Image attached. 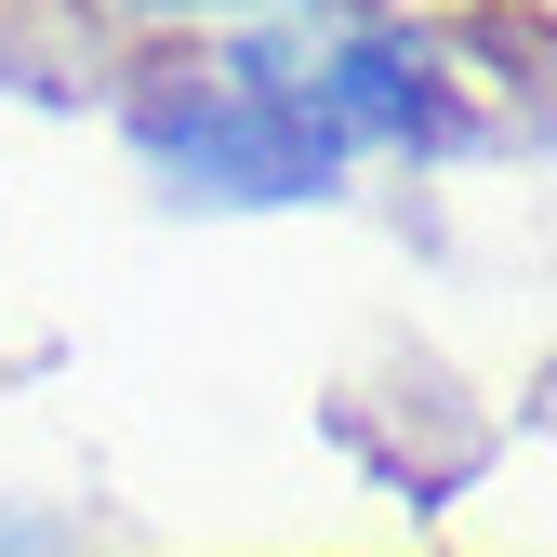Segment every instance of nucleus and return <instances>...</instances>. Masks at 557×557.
<instances>
[{
    "mask_svg": "<svg viewBox=\"0 0 557 557\" xmlns=\"http://www.w3.org/2000/svg\"><path fill=\"white\" fill-rule=\"evenodd\" d=\"M120 147L173 213H306V199H345V173H359L306 81V27L173 40L120 94Z\"/></svg>",
    "mask_w": 557,
    "mask_h": 557,
    "instance_id": "1",
    "label": "nucleus"
},
{
    "mask_svg": "<svg viewBox=\"0 0 557 557\" xmlns=\"http://www.w3.org/2000/svg\"><path fill=\"white\" fill-rule=\"evenodd\" d=\"M147 27H173V40H239V27H306V14H332V0H133Z\"/></svg>",
    "mask_w": 557,
    "mask_h": 557,
    "instance_id": "2",
    "label": "nucleus"
},
{
    "mask_svg": "<svg viewBox=\"0 0 557 557\" xmlns=\"http://www.w3.org/2000/svg\"><path fill=\"white\" fill-rule=\"evenodd\" d=\"M0 557H94V531L53 492H0Z\"/></svg>",
    "mask_w": 557,
    "mask_h": 557,
    "instance_id": "3",
    "label": "nucleus"
}]
</instances>
